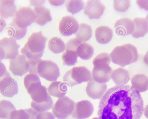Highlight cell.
Segmentation results:
<instances>
[{"mask_svg":"<svg viewBox=\"0 0 148 119\" xmlns=\"http://www.w3.org/2000/svg\"><path fill=\"white\" fill-rule=\"evenodd\" d=\"M31 4L33 6H35V7L42 6L44 2V0L40 1H30Z\"/></svg>","mask_w":148,"mask_h":119,"instance_id":"cell-41","label":"cell"},{"mask_svg":"<svg viewBox=\"0 0 148 119\" xmlns=\"http://www.w3.org/2000/svg\"><path fill=\"white\" fill-rule=\"evenodd\" d=\"M75 35L76 38L82 42L88 41L92 36V28L89 25L86 24H80Z\"/></svg>","mask_w":148,"mask_h":119,"instance_id":"cell-29","label":"cell"},{"mask_svg":"<svg viewBox=\"0 0 148 119\" xmlns=\"http://www.w3.org/2000/svg\"><path fill=\"white\" fill-rule=\"evenodd\" d=\"M133 22L134 30L132 35L135 38L144 36L148 31V25L145 18H135Z\"/></svg>","mask_w":148,"mask_h":119,"instance_id":"cell-25","label":"cell"},{"mask_svg":"<svg viewBox=\"0 0 148 119\" xmlns=\"http://www.w3.org/2000/svg\"><path fill=\"white\" fill-rule=\"evenodd\" d=\"M68 85L64 82L60 81H54L49 85L48 92L49 94L59 98L65 96L68 90Z\"/></svg>","mask_w":148,"mask_h":119,"instance_id":"cell-21","label":"cell"},{"mask_svg":"<svg viewBox=\"0 0 148 119\" xmlns=\"http://www.w3.org/2000/svg\"><path fill=\"white\" fill-rule=\"evenodd\" d=\"M94 111L93 105L90 101L82 100L75 104L71 115L74 119H86L92 114Z\"/></svg>","mask_w":148,"mask_h":119,"instance_id":"cell-10","label":"cell"},{"mask_svg":"<svg viewBox=\"0 0 148 119\" xmlns=\"http://www.w3.org/2000/svg\"><path fill=\"white\" fill-rule=\"evenodd\" d=\"M75 104L67 96L59 98L53 107V113L58 119H66L71 115Z\"/></svg>","mask_w":148,"mask_h":119,"instance_id":"cell-6","label":"cell"},{"mask_svg":"<svg viewBox=\"0 0 148 119\" xmlns=\"http://www.w3.org/2000/svg\"><path fill=\"white\" fill-rule=\"evenodd\" d=\"M136 2L140 8L148 11V0H138Z\"/></svg>","mask_w":148,"mask_h":119,"instance_id":"cell-39","label":"cell"},{"mask_svg":"<svg viewBox=\"0 0 148 119\" xmlns=\"http://www.w3.org/2000/svg\"><path fill=\"white\" fill-rule=\"evenodd\" d=\"M79 27L78 22L74 18L66 16L61 20L59 24V29L62 35L69 36L76 33Z\"/></svg>","mask_w":148,"mask_h":119,"instance_id":"cell-13","label":"cell"},{"mask_svg":"<svg viewBox=\"0 0 148 119\" xmlns=\"http://www.w3.org/2000/svg\"><path fill=\"white\" fill-rule=\"evenodd\" d=\"M112 31L108 26H100L97 27L95 30L96 40L100 44L108 43L112 39Z\"/></svg>","mask_w":148,"mask_h":119,"instance_id":"cell-24","label":"cell"},{"mask_svg":"<svg viewBox=\"0 0 148 119\" xmlns=\"http://www.w3.org/2000/svg\"><path fill=\"white\" fill-rule=\"evenodd\" d=\"M24 85L29 94L38 85H41L38 76L36 74L29 73L24 78Z\"/></svg>","mask_w":148,"mask_h":119,"instance_id":"cell-28","label":"cell"},{"mask_svg":"<svg viewBox=\"0 0 148 119\" xmlns=\"http://www.w3.org/2000/svg\"><path fill=\"white\" fill-rule=\"evenodd\" d=\"M144 63L148 66V51L146 52L143 58Z\"/></svg>","mask_w":148,"mask_h":119,"instance_id":"cell-43","label":"cell"},{"mask_svg":"<svg viewBox=\"0 0 148 119\" xmlns=\"http://www.w3.org/2000/svg\"><path fill=\"white\" fill-rule=\"evenodd\" d=\"M9 61V69L14 75L21 76L28 72V60L23 55L19 53Z\"/></svg>","mask_w":148,"mask_h":119,"instance_id":"cell-11","label":"cell"},{"mask_svg":"<svg viewBox=\"0 0 148 119\" xmlns=\"http://www.w3.org/2000/svg\"><path fill=\"white\" fill-rule=\"evenodd\" d=\"M53 101L52 99L45 102L40 103H36L33 101L31 103V107L38 113L47 111L52 107Z\"/></svg>","mask_w":148,"mask_h":119,"instance_id":"cell-34","label":"cell"},{"mask_svg":"<svg viewBox=\"0 0 148 119\" xmlns=\"http://www.w3.org/2000/svg\"><path fill=\"white\" fill-rule=\"evenodd\" d=\"M144 114L145 116L148 118V104L144 109Z\"/></svg>","mask_w":148,"mask_h":119,"instance_id":"cell-44","label":"cell"},{"mask_svg":"<svg viewBox=\"0 0 148 119\" xmlns=\"http://www.w3.org/2000/svg\"><path fill=\"white\" fill-rule=\"evenodd\" d=\"M78 56L74 51L66 50L62 55L63 64L67 66H72L77 62Z\"/></svg>","mask_w":148,"mask_h":119,"instance_id":"cell-32","label":"cell"},{"mask_svg":"<svg viewBox=\"0 0 148 119\" xmlns=\"http://www.w3.org/2000/svg\"><path fill=\"white\" fill-rule=\"evenodd\" d=\"M8 72L7 71L4 65L1 62H0V77H2Z\"/></svg>","mask_w":148,"mask_h":119,"instance_id":"cell-40","label":"cell"},{"mask_svg":"<svg viewBox=\"0 0 148 119\" xmlns=\"http://www.w3.org/2000/svg\"><path fill=\"white\" fill-rule=\"evenodd\" d=\"M33 11L35 16L34 22L39 25H44L52 20L49 10L43 6L35 7Z\"/></svg>","mask_w":148,"mask_h":119,"instance_id":"cell-18","label":"cell"},{"mask_svg":"<svg viewBox=\"0 0 148 119\" xmlns=\"http://www.w3.org/2000/svg\"><path fill=\"white\" fill-rule=\"evenodd\" d=\"M78 56L84 60H88L94 54V49L90 44L82 42L77 47L76 51Z\"/></svg>","mask_w":148,"mask_h":119,"instance_id":"cell-27","label":"cell"},{"mask_svg":"<svg viewBox=\"0 0 148 119\" xmlns=\"http://www.w3.org/2000/svg\"><path fill=\"white\" fill-rule=\"evenodd\" d=\"M82 42L77 38L70 40L66 45V50L74 51H76L77 47Z\"/></svg>","mask_w":148,"mask_h":119,"instance_id":"cell-36","label":"cell"},{"mask_svg":"<svg viewBox=\"0 0 148 119\" xmlns=\"http://www.w3.org/2000/svg\"><path fill=\"white\" fill-rule=\"evenodd\" d=\"M94 66L92 75L94 81L100 83H104L111 79L113 70L109 64H102Z\"/></svg>","mask_w":148,"mask_h":119,"instance_id":"cell-12","label":"cell"},{"mask_svg":"<svg viewBox=\"0 0 148 119\" xmlns=\"http://www.w3.org/2000/svg\"><path fill=\"white\" fill-rule=\"evenodd\" d=\"M38 72L40 77L50 81H56L60 76L58 66L51 60H41L38 64Z\"/></svg>","mask_w":148,"mask_h":119,"instance_id":"cell-5","label":"cell"},{"mask_svg":"<svg viewBox=\"0 0 148 119\" xmlns=\"http://www.w3.org/2000/svg\"><path fill=\"white\" fill-rule=\"evenodd\" d=\"M105 8L99 0H88L84 8V13L90 19H99L103 14Z\"/></svg>","mask_w":148,"mask_h":119,"instance_id":"cell-15","label":"cell"},{"mask_svg":"<svg viewBox=\"0 0 148 119\" xmlns=\"http://www.w3.org/2000/svg\"><path fill=\"white\" fill-rule=\"evenodd\" d=\"M29 94L32 101L37 103H42L52 99L48 93L47 88L41 85L34 89Z\"/></svg>","mask_w":148,"mask_h":119,"instance_id":"cell-23","label":"cell"},{"mask_svg":"<svg viewBox=\"0 0 148 119\" xmlns=\"http://www.w3.org/2000/svg\"><path fill=\"white\" fill-rule=\"evenodd\" d=\"M92 79L90 70L84 66L74 67L66 71L63 77V81L68 86H73Z\"/></svg>","mask_w":148,"mask_h":119,"instance_id":"cell-4","label":"cell"},{"mask_svg":"<svg viewBox=\"0 0 148 119\" xmlns=\"http://www.w3.org/2000/svg\"><path fill=\"white\" fill-rule=\"evenodd\" d=\"M65 5L67 11L74 14L79 12L83 8L84 3L80 0H71L67 1Z\"/></svg>","mask_w":148,"mask_h":119,"instance_id":"cell-33","label":"cell"},{"mask_svg":"<svg viewBox=\"0 0 148 119\" xmlns=\"http://www.w3.org/2000/svg\"><path fill=\"white\" fill-rule=\"evenodd\" d=\"M16 108L10 101L5 100L0 102V118L1 119H10L11 114Z\"/></svg>","mask_w":148,"mask_h":119,"instance_id":"cell-30","label":"cell"},{"mask_svg":"<svg viewBox=\"0 0 148 119\" xmlns=\"http://www.w3.org/2000/svg\"><path fill=\"white\" fill-rule=\"evenodd\" d=\"M35 20L33 10L29 7H23L16 11L12 21L19 27L25 28L34 22Z\"/></svg>","mask_w":148,"mask_h":119,"instance_id":"cell-8","label":"cell"},{"mask_svg":"<svg viewBox=\"0 0 148 119\" xmlns=\"http://www.w3.org/2000/svg\"><path fill=\"white\" fill-rule=\"evenodd\" d=\"M41 59L35 60H29L28 72L29 73L38 74V67Z\"/></svg>","mask_w":148,"mask_h":119,"instance_id":"cell-37","label":"cell"},{"mask_svg":"<svg viewBox=\"0 0 148 119\" xmlns=\"http://www.w3.org/2000/svg\"><path fill=\"white\" fill-rule=\"evenodd\" d=\"M115 33L118 36H125L132 34L134 30L133 21L124 18L118 19L114 25Z\"/></svg>","mask_w":148,"mask_h":119,"instance_id":"cell-16","label":"cell"},{"mask_svg":"<svg viewBox=\"0 0 148 119\" xmlns=\"http://www.w3.org/2000/svg\"><path fill=\"white\" fill-rule=\"evenodd\" d=\"M111 79L116 85H126L130 79V75L128 70L122 67L118 68L113 70Z\"/></svg>","mask_w":148,"mask_h":119,"instance_id":"cell-19","label":"cell"},{"mask_svg":"<svg viewBox=\"0 0 148 119\" xmlns=\"http://www.w3.org/2000/svg\"><path fill=\"white\" fill-rule=\"evenodd\" d=\"M48 47L49 49L55 53L62 52L66 48L64 42L58 37H54L49 40Z\"/></svg>","mask_w":148,"mask_h":119,"instance_id":"cell-31","label":"cell"},{"mask_svg":"<svg viewBox=\"0 0 148 119\" xmlns=\"http://www.w3.org/2000/svg\"><path fill=\"white\" fill-rule=\"evenodd\" d=\"M107 86L106 83L97 82L92 79L88 82L86 88L88 95L94 99H101L107 92Z\"/></svg>","mask_w":148,"mask_h":119,"instance_id":"cell-14","label":"cell"},{"mask_svg":"<svg viewBox=\"0 0 148 119\" xmlns=\"http://www.w3.org/2000/svg\"><path fill=\"white\" fill-rule=\"evenodd\" d=\"M38 113L32 108L16 110L11 114L10 119H36Z\"/></svg>","mask_w":148,"mask_h":119,"instance_id":"cell-26","label":"cell"},{"mask_svg":"<svg viewBox=\"0 0 148 119\" xmlns=\"http://www.w3.org/2000/svg\"><path fill=\"white\" fill-rule=\"evenodd\" d=\"M20 45L16 40L12 38L4 37L0 41V59H12L19 54Z\"/></svg>","mask_w":148,"mask_h":119,"instance_id":"cell-7","label":"cell"},{"mask_svg":"<svg viewBox=\"0 0 148 119\" xmlns=\"http://www.w3.org/2000/svg\"><path fill=\"white\" fill-rule=\"evenodd\" d=\"M47 39L41 31L33 33L21 49V53L29 60L41 59L44 51Z\"/></svg>","mask_w":148,"mask_h":119,"instance_id":"cell-2","label":"cell"},{"mask_svg":"<svg viewBox=\"0 0 148 119\" xmlns=\"http://www.w3.org/2000/svg\"><path fill=\"white\" fill-rule=\"evenodd\" d=\"M130 5V0H115L114 1L113 6L115 10L120 12L126 11Z\"/></svg>","mask_w":148,"mask_h":119,"instance_id":"cell-35","label":"cell"},{"mask_svg":"<svg viewBox=\"0 0 148 119\" xmlns=\"http://www.w3.org/2000/svg\"><path fill=\"white\" fill-rule=\"evenodd\" d=\"M131 83L132 87L139 93L148 90V77L144 74L134 75L131 78Z\"/></svg>","mask_w":148,"mask_h":119,"instance_id":"cell-20","label":"cell"},{"mask_svg":"<svg viewBox=\"0 0 148 119\" xmlns=\"http://www.w3.org/2000/svg\"><path fill=\"white\" fill-rule=\"evenodd\" d=\"M98 115L100 119H140L144 103L140 93L128 85L109 89L101 98Z\"/></svg>","mask_w":148,"mask_h":119,"instance_id":"cell-1","label":"cell"},{"mask_svg":"<svg viewBox=\"0 0 148 119\" xmlns=\"http://www.w3.org/2000/svg\"><path fill=\"white\" fill-rule=\"evenodd\" d=\"M49 2L51 5L55 6L61 5L63 4L65 1L64 0H49Z\"/></svg>","mask_w":148,"mask_h":119,"instance_id":"cell-42","label":"cell"},{"mask_svg":"<svg viewBox=\"0 0 148 119\" xmlns=\"http://www.w3.org/2000/svg\"><path fill=\"white\" fill-rule=\"evenodd\" d=\"M0 92L3 96L9 98L13 97L18 92L17 81L8 72L0 78Z\"/></svg>","mask_w":148,"mask_h":119,"instance_id":"cell-9","label":"cell"},{"mask_svg":"<svg viewBox=\"0 0 148 119\" xmlns=\"http://www.w3.org/2000/svg\"><path fill=\"white\" fill-rule=\"evenodd\" d=\"M110 55L113 63L123 67L136 62L138 58L137 48L130 44L116 46Z\"/></svg>","mask_w":148,"mask_h":119,"instance_id":"cell-3","label":"cell"},{"mask_svg":"<svg viewBox=\"0 0 148 119\" xmlns=\"http://www.w3.org/2000/svg\"><path fill=\"white\" fill-rule=\"evenodd\" d=\"M16 9L14 0H0V14L2 18L7 19L14 16L16 11Z\"/></svg>","mask_w":148,"mask_h":119,"instance_id":"cell-22","label":"cell"},{"mask_svg":"<svg viewBox=\"0 0 148 119\" xmlns=\"http://www.w3.org/2000/svg\"><path fill=\"white\" fill-rule=\"evenodd\" d=\"M27 28H21L18 27L12 21L8 24L4 29L5 35L8 38L16 40L22 39L26 35Z\"/></svg>","mask_w":148,"mask_h":119,"instance_id":"cell-17","label":"cell"},{"mask_svg":"<svg viewBox=\"0 0 148 119\" xmlns=\"http://www.w3.org/2000/svg\"><path fill=\"white\" fill-rule=\"evenodd\" d=\"M147 24L148 29V14L147 15L146 17L145 18Z\"/></svg>","mask_w":148,"mask_h":119,"instance_id":"cell-45","label":"cell"},{"mask_svg":"<svg viewBox=\"0 0 148 119\" xmlns=\"http://www.w3.org/2000/svg\"><path fill=\"white\" fill-rule=\"evenodd\" d=\"M92 119H100L99 118L95 117V118H92Z\"/></svg>","mask_w":148,"mask_h":119,"instance_id":"cell-46","label":"cell"},{"mask_svg":"<svg viewBox=\"0 0 148 119\" xmlns=\"http://www.w3.org/2000/svg\"><path fill=\"white\" fill-rule=\"evenodd\" d=\"M55 117L53 113L46 111L38 113L36 119H55Z\"/></svg>","mask_w":148,"mask_h":119,"instance_id":"cell-38","label":"cell"}]
</instances>
